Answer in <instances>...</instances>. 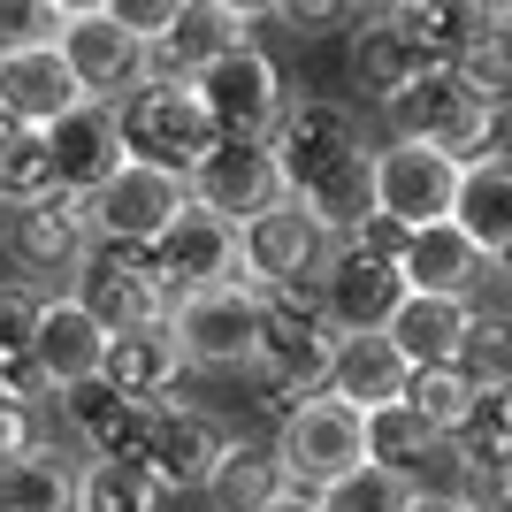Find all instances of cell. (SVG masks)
<instances>
[{
    "label": "cell",
    "mask_w": 512,
    "mask_h": 512,
    "mask_svg": "<svg viewBox=\"0 0 512 512\" xmlns=\"http://www.w3.org/2000/svg\"><path fill=\"white\" fill-rule=\"evenodd\" d=\"M337 329H329V314H321V299H268V337H260L253 352V375L260 390H268V406H306V398H321L329 390V375H337Z\"/></svg>",
    "instance_id": "1"
},
{
    "label": "cell",
    "mask_w": 512,
    "mask_h": 512,
    "mask_svg": "<svg viewBox=\"0 0 512 512\" xmlns=\"http://www.w3.org/2000/svg\"><path fill=\"white\" fill-rule=\"evenodd\" d=\"M115 115H123L130 161H153V169H176V176H192L199 161L222 146V130H214L199 85H161V77H146Z\"/></svg>",
    "instance_id": "2"
},
{
    "label": "cell",
    "mask_w": 512,
    "mask_h": 512,
    "mask_svg": "<svg viewBox=\"0 0 512 512\" xmlns=\"http://www.w3.org/2000/svg\"><path fill=\"white\" fill-rule=\"evenodd\" d=\"M184 214H192V176L153 169V161H123L92 192V237L115 245V253H153Z\"/></svg>",
    "instance_id": "3"
},
{
    "label": "cell",
    "mask_w": 512,
    "mask_h": 512,
    "mask_svg": "<svg viewBox=\"0 0 512 512\" xmlns=\"http://www.w3.org/2000/svg\"><path fill=\"white\" fill-rule=\"evenodd\" d=\"M321 314H329V329L337 337H383L390 321H398V306L413 299L406 268H398V253H383V245H367V237H352V245H337L329 253V268H321L314 283Z\"/></svg>",
    "instance_id": "4"
},
{
    "label": "cell",
    "mask_w": 512,
    "mask_h": 512,
    "mask_svg": "<svg viewBox=\"0 0 512 512\" xmlns=\"http://www.w3.org/2000/svg\"><path fill=\"white\" fill-rule=\"evenodd\" d=\"M276 459H283V474H291V490L321 497L329 482H344V474L367 467V413L321 390V398H306V406L283 413Z\"/></svg>",
    "instance_id": "5"
},
{
    "label": "cell",
    "mask_w": 512,
    "mask_h": 512,
    "mask_svg": "<svg viewBox=\"0 0 512 512\" xmlns=\"http://www.w3.org/2000/svg\"><path fill=\"white\" fill-rule=\"evenodd\" d=\"M459 184H467V169H459L451 153L390 138V146L375 153V222L421 237V230H436V222L459 214Z\"/></svg>",
    "instance_id": "6"
},
{
    "label": "cell",
    "mask_w": 512,
    "mask_h": 512,
    "mask_svg": "<svg viewBox=\"0 0 512 512\" xmlns=\"http://www.w3.org/2000/svg\"><path fill=\"white\" fill-rule=\"evenodd\" d=\"M237 268H245V283H253L260 299H291L306 276L321 283L329 237H321V222L299 207V199H283V207L253 214V222L237 230Z\"/></svg>",
    "instance_id": "7"
},
{
    "label": "cell",
    "mask_w": 512,
    "mask_h": 512,
    "mask_svg": "<svg viewBox=\"0 0 512 512\" xmlns=\"http://www.w3.org/2000/svg\"><path fill=\"white\" fill-rule=\"evenodd\" d=\"M62 62H69V77L85 85V100H100V107H123L130 92L146 85V39L115 16V0H85V8H69Z\"/></svg>",
    "instance_id": "8"
},
{
    "label": "cell",
    "mask_w": 512,
    "mask_h": 512,
    "mask_svg": "<svg viewBox=\"0 0 512 512\" xmlns=\"http://www.w3.org/2000/svg\"><path fill=\"white\" fill-rule=\"evenodd\" d=\"M253 23H260V8H237V0H184L176 23L146 46V77H161V85H199L214 62H230V54L253 46Z\"/></svg>",
    "instance_id": "9"
},
{
    "label": "cell",
    "mask_w": 512,
    "mask_h": 512,
    "mask_svg": "<svg viewBox=\"0 0 512 512\" xmlns=\"http://www.w3.org/2000/svg\"><path fill=\"white\" fill-rule=\"evenodd\" d=\"M283 199H291V184H283V161H276L268 138H222L192 169V207L214 214V222H230V230H245L253 214L283 207Z\"/></svg>",
    "instance_id": "10"
},
{
    "label": "cell",
    "mask_w": 512,
    "mask_h": 512,
    "mask_svg": "<svg viewBox=\"0 0 512 512\" xmlns=\"http://www.w3.org/2000/svg\"><path fill=\"white\" fill-rule=\"evenodd\" d=\"M169 329L184 344L192 367H253L260 337H268V299L253 283H230V291H199V299L169 306Z\"/></svg>",
    "instance_id": "11"
},
{
    "label": "cell",
    "mask_w": 512,
    "mask_h": 512,
    "mask_svg": "<svg viewBox=\"0 0 512 512\" xmlns=\"http://www.w3.org/2000/svg\"><path fill=\"white\" fill-rule=\"evenodd\" d=\"M8 260L31 268V276H85V260L100 253V237H92V199H39V207H16L8 214V230H0Z\"/></svg>",
    "instance_id": "12"
},
{
    "label": "cell",
    "mask_w": 512,
    "mask_h": 512,
    "mask_svg": "<svg viewBox=\"0 0 512 512\" xmlns=\"http://www.w3.org/2000/svg\"><path fill=\"white\" fill-rule=\"evenodd\" d=\"M199 100H207V115H214L222 138H276L283 115H291L283 77H276V62H268L260 46H245V54H230V62H214L207 77H199Z\"/></svg>",
    "instance_id": "13"
},
{
    "label": "cell",
    "mask_w": 512,
    "mask_h": 512,
    "mask_svg": "<svg viewBox=\"0 0 512 512\" xmlns=\"http://www.w3.org/2000/svg\"><path fill=\"white\" fill-rule=\"evenodd\" d=\"M146 268H153V283L169 291V306L199 299V291H230V283H245V268H237V230H230V222H214V214H199V207L146 253Z\"/></svg>",
    "instance_id": "14"
},
{
    "label": "cell",
    "mask_w": 512,
    "mask_h": 512,
    "mask_svg": "<svg viewBox=\"0 0 512 512\" xmlns=\"http://www.w3.org/2000/svg\"><path fill=\"white\" fill-rule=\"evenodd\" d=\"M77 306L100 321L107 337H130V329L169 321V291L153 283L146 253H115V245H100V253L85 260V276H77Z\"/></svg>",
    "instance_id": "15"
},
{
    "label": "cell",
    "mask_w": 512,
    "mask_h": 512,
    "mask_svg": "<svg viewBox=\"0 0 512 512\" xmlns=\"http://www.w3.org/2000/svg\"><path fill=\"white\" fill-rule=\"evenodd\" d=\"M268 146H276V161H283V184H291V199H299L306 184H321L337 161L367 153V146H360V115H352L344 100H299L291 115H283V130L268 138Z\"/></svg>",
    "instance_id": "16"
},
{
    "label": "cell",
    "mask_w": 512,
    "mask_h": 512,
    "mask_svg": "<svg viewBox=\"0 0 512 512\" xmlns=\"http://www.w3.org/2000/svg\"><path fill=\"white\" fill-rule=\"evenodd\" d=\"M237 451V436L214 413H199V406H161L153 413V444H146V474L161 482V490H199L207 497V482H214V467Z\"/></svg>",
    "instance_id": "17"
},
{
    "label": "cell",
    "mask_w": 512,
    "mask_h": 512,
    "mask_svg": "<svg viewBox=\"0 0 512 512\" xmlns=\"http://www.w3.org/2000/svg\"><path fill=\"white\" fill-rule=\"evenodd\" d=\"M46 146H54V184H62L69 199H92L107 176L130 161L123 115H115V107H100V100H85L77 115H62V123L46 130Z\"/></svg>",
    "instance_id": "18"
},
{
    "label": "cell",
    "mask_w": 512,
    "mask_h": 512,
    "mask_svg": "<svg viewBox=\"0 0 512 512\" xmlns=\"http://www.w3.org/2000/svg\"><path fill=\"white\" fill-rule=\"evenodd\" d=\"M107 344H115V337H107L77 299H46L31 367H39V383L54 390V398H69V390H85V383H100V375H107Z\"/></svg>",
    "instance_id": "19"
},
{
    "label": "cell",
    "mask_w": 512,
    "mask_h": 512,
    "mask_svg": "<svg viewBox=\"0 0 512 512\" xmlns=\"http://www.w3.org/2000/svg\"><path fill=\"white\" fill-rule=\"evenodd\" d=\"M428 69H436V62H428V46L413 39V31L390 16V8H375V16L352 23V85H360L367 100H383V107L406 100Z\"/></svg>",
    "instance_id": "20"
},
{
    "label": "cell",
    "mask_w": 512,
    "mask_h": 512,
    "mask_svg": "<svg viewBox=\"0 0 512 512\" xmlns=\"http://www.w3.org/2000/svg\"><path fill=\"white\" fill-rule=\"evenodd\" d=\"M85 107V85L69 77L62 46H39V54H16L0 62V123H23V130H54L62 115Z\"/></svg>",
    "instance_id": "21"
},
{
    "label": "cell",
    "mask_w": 512,
    "mask_h": 512,
    "mask_svg": "<svg viewBox=\"0 0 512 512\" xmlns=\"http://www.w3.org/2000/svg\"><path fill=\"white\" fill-rule=\"evenodd\" d=\"M69 428H77V444L92 451V459H138L146 467V444H153V413L161 406H138V398H123L115 383H85L62 398Z\"/></svg>",
    "instance_id": "22"
},
{
    "label": "cell",
    "mask_w": 512,
    "mask_h": 512,
    "mask_svg": "<svg viewBox=\"0 0 512 512\" xmlns=\"http://www.w3.org/2000/svg\"><path fill=\"white\" fill-rule=\"evenodd\" d=\"M398 268H406V283H413V291H428V299H467V306H474V291L490 283L497 260L482 253V245H474L459 222H436V230L406 237Z\"/></svg>",
    "instance_id": "23"
},
{
    "label": "cell",
    "mask_w": 512,
    "mask_h": 512,
    "mask_svg": "<svg viewBox=\"0 0 512 512\" xmlns=\"http://www.w3.org/2000/svg\"><path fill=\"white\" fill-rule=\"evenodd\" d=\"M482 100H512V85H490V77H474V69H428L406 100H390V130L413 138V146H436V138Z\"/></svg>",
    "instance_id": "24"
},
{
    "label": "cell",
    "mask_w": 512,
    "mask_h": 512,
    "mask_svg": "<svg viewBox=\"0 0 512 512\" xmlns=\"http://www.w3.org/2000/svg\"><path fill=\"white\" fill-rule=\"evenodd\" d=\"M406 390H413V367L390 337H344L337 344L329 398H344V406H360V413H383V406H406Z\"/></svg>",
    "instance_id": "25"
},
{
    "label": "cell",
    "mask_w": 512,
    "mask_h": 512,
    "mask_svg": "<svg viewBox=\"0 0 512 512\" xmlns=\"http://www.w3.org/2000/svg\"><path fill=\"white\" fill-rule=\"evenodd\" d=\"M184 367H192V360H184L176 329H169V321H153V329H130V337L107 344V375H100V383H115L123 398H138V406H161Z\"/></svg>",
    "instance_id": "26"
},
{
    "label": "cell",
    "mask_w": 512,
    "mask_h": 512,
    "mask_svg": "<svg viewBox=\"0 0 512 512\" xmlns=\"http://www.w3.org/2000/svg\"><path fill=\"white\" fill-rule=\"evenodd\" d=\"M467 321L474 306L467 299H428V291H413L406 306H398V321H390L383 337L406 352L413 375H428V367H459V344H467Z\"/></svg>",
    "instance_id": "27"
},
{
    "label": "cell",
    "mask_w": 512,
    "mask_h": 512,
    "mask_svg": "<svg viewBox=\"0 0 512 512\" xmlns=\"http://www.w3.org/2000/svg\"><path fill=\"white\" fill-rule=\"evenodd\" d=\"M299 207L321 222V237H352L375 222V153H352V161H337V169L321 176V184H306Z\"/></svg>",
    "instance_id": "28"
},
{
    "label": "cell",
    "mask_w": 512,
    "mask_h": 512,
    "mask_svg": "<svg viewBox=\"0 0 512 512\" xmlns=\"http://www.w3.org/2000/svg\"><path fill=\"white\" fill-rule=\"evenodd\" d=\"M276 497H291V474H283L276 451H260V444H237L230 459L214 467V482H207L214 512H268Z\"/></svg>",
    "instance_id": "29"
},
{
    "label": "cell",
    "mask_w": 512,
    "mask_h": 512,
    "mask_svg": "<svg viewBox=\"0 0 512 512\" xmlns=\"http://www.w3.org/2000/svg\"><path fill=\"white\" fill-rule=\"evenodd\" d=\"M451 222H459L490 260L512 253V161L467 169V184H459V214H451Z\"/></svg>",
    "instance_id": "30"
},
{
    "label": "cell",
    "mask_w": 512,
    "mask_h": 512,
    "mask_svg": "<svg viewBox=\"0 0 512 512\" xmlns=\"http://www.w3.org/2000/svg\"><path fill=\"white\" fill-rule=\"evenodd\" d=\"M54 146H46V130H23V123H0V207H39L54 199Z\"/></svg>",
    "instance_id": "31"
},
{
    "label": "cell",
    "mask_w": 512,
    "mask_h": 512,
    "mask_svg": "<svg viewBox=\"0 0 512 512\" xmlns=\"http://www.w3.org/2000/svg\"><path fill=\"white\" fill-rule=\"evenodd\" d=\"M161 482L138 459H92L77 467V512H161Z\"/></svg>",
    "instance_id": "32"
},
{
    "label": "cell",
    "mask_w": 512,
    "mask_h": 512,
    "mask_svg": "<svg viewBox=\"0 0 512 512\" xmlns=\"http://www.w3.org/2000/svg\"><path fill=\"white\" fill-rule=\"evenodd\" d=\"M406 406L421 413L444 444H459V436H474V413H482V390L459 375V367H428V375H413L406 390Z\"/></svg>",
    "instance_id": "33"
},
{
    "label": "cell",
    "mask_w": 512,
    "mask_h": 512,
    "mask_svg": "<svg viewBox=\"0 0 512 512\" xmlns=\"http://www.w3.org/2000/svg\"><path fill=\"white\" fill-rule=\"evenodd\" d=\"M436 444H444V436H436V428H428L413 406H383V413H367V459H375V467L421 474Z\"/></svg>",
    "instance_id": "34"
},
{
    "label": "cell",
    "mask_w": 512,
    "mask_h": 512,
    "mask_svg": "<svg viewBox=\"0 0 512 512\" xmlns=\"http://www.w3.org/2000/svg\"><path fill=\"white\" fill-rule=\"evenodd\" d=\"M0 512H77V474L54 451H39V459L0 474Z\"/></svg>",
    "instance_id": "35"
},
{
    "label": "cell",
    "mask_w": 512,
    "mask_h": 512,
    "mask_svg": "<svg viewBox=\"0 0 512 512\" xmlns=\"http://www.w3.org/2000/svg\"><path fill=\"white\" fill-rule=\"evenodd\" d=\"M459 375H467L482 398H490V390H512V314H490V306H474L467 344H459Z\"/></svg>",
    "instance_id": "36"
},
{
    "label": "cell",
    "mask_w": 512,
    "mask_h": 512,
    "mask_svg": "<svg viewBox=\"0 0 512 512\" xmlns=\"http://www.w3.org/2000/svg\"><path fill=\"white\" fill-rule=\"evenodd\" d=\"M413 474H398V467H375L367 459L360 474H344V482H329V490L314 497L321 512H413Z\"/></svg>",
    "instance_id": "37"
},
{
    "label": "cell",
    "mask_w": 512,
    "mask_h": 512,
    "mask_svg": "<svg viewBox=\"0 0 512 512\" xmlns=\"http://www.w3.org/2000/svg\"><path fill=\"white\" fill-rule=\"evenodd\" d=\"M62 31H69V0H0V62L62 46Z\"/></svg>",
    "instance_id": "38"
},
{
    "label": "cell",
    "mask_w": 512,
    "mask_h": 512,
    "mask_svg": "<svg viewBox=\"0 0 512 512\" xmlns=\"http://www.w3.org/2000/svg\"><path fill=\"white\" fill-rule=\"evenodd\" d=\"M46 299L23 291V283H0V367H31V344H39Z\"/></svg>",
    "instance_id": "39"
},
{
    "label": "cell",
    "mask_w": 512,
    "mask_h": 512,
    "mask_svg": "<svg viewBox=\"0 0 512 512\" xmlns=\"http://www.w3.org/2000/svg\"><path fill=\"white\" fill-rule=\"evenodd\" d=\"M46 444V406H23V398H0V474L23 467V459H39Z\"/></svg>",
    "instance_id": "40"
},
{
    "label": "cell",
    "mask_w": 512,
    "mask_h": 512,
    "mask_svg": "<svg viewBox=\"0 0 512 512\" xmlns=\"http://www.w3.org/2000/svg\"><path fill=\"white\" fill-rule=\"evenodd\" d=\"M268 16H276V23H291L299 39H321V31H337V23H360L352 8H337V0H306V8L291 0V8H268Z\"/></svg>",
    "instance_id": "41"
},
{
    "label": "cell",
    "mask_w": 512,
    "mask_h": 512,
    "mask_svg": "<svg viewBox=\"0 0 512 512\" xmlns=\"http://www.w3.org/2000/svg\"><path fill=\"white\" fill-rule=\"evenodd\" d=\"M176 8H184V0H115V16H123L130 23V31H138V39H161V31H169V23H176Z\"/></svg>",
    "instance_id": "42"
},
{
    "label": "cell",
    "mask_w": 512,
    "mask_h": 512,
    "mask_svg": "<svg viewBox=\"0 0 512 512\" xmlns=\"http://www.w3.org/2000/svg\"><path fill=\"white\" fill-rule=\"evenodd\" d=\"M413 512H467V505H459V497H444V490H421V497H413Z\"/></svg>",
    "instance_id": "43"
},
{
    "label": "cell",
    "mask_w": 512,
    "mask_h": 512,
    "mask_svg": "<svg viewBox=\"0 0 512 512\" xmlns=\"http://www.w3.org/2000/svg\"><path fill=\"white\" fill-rule=\"evenodd\" d=\"M268 512H321V505H314V497H306V490H291V497H276V505H268Z\"/></svg>",
    "instance_id": "44"
},
{
    "label": "cell",
    "mask_w": 512,
    "mask_h": 512,
    "mask_svg": "<svg viewBox=\"0 0 512 512\" xmlns=\"http://www.w3.org/2000/svg\"><path fill=\"white\" fill-rule=\"evenodd\" d=\"M497 276H505V283H512V253H497Z\"/></svg>",
    "instance_id": "45"
},
{
    "label": "cell",
    "mask_w": 512,
    "mask_h": 512,
    "mask_svg": "<svg viewBox=\"0 0 512 512\" xmlns=\"http://www.w3.org/2000/svg\"><path fill=\"white\" fill-rule=\"evenodd\" d=\"M505 39H512V8H505Z\"/></svg>",
    "instance_id": "46"
},
{
    "label": "cell",
    "mask_w": 512,
    "mask_h": 512,
    "mask_svg": "<svg viewBox=\"0 0 512 512\" xmlns=\"http://www.w3.org/2000/svg\"><path fill=\"white\" fill-rule=\"evenodd\" d=\"M505 512H512V505H505Z\"/></svg>",
    "instance_id": "47"
}]
</instances>
